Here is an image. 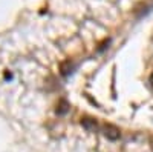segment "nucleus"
Here are the masks:
<instances>
[{"instance_id": "3", "label": "nucleus", "mask_w": 153, "mask_h": 152, "mask_svg": "<svg viewBox=\"0 0 153 152\" xmlns=\"http://www.w3.org/2000/svg\"><path fill=\"white\" fill-rule=\"evenodd\" d=\"M150 82H152V85H153V74L150 75Z\"/></svg>"}, {"instance_id": "1", "label": "nucleus", "mask_w": 153, "mask_h": 152, "mask_svg": "<svg viewBox=\"0 0 153 152\" xmlns=\"http://www.w3.org/2000/svg\"><path fill=\"white\" fill-rule=\"evenodd\" d=\"M104 135H106L107 138H110V140H117V138L120 137V131L115 128V126L107 124L106 128H104Z\"/></svg>"}, {"instance_id": "2", "label": "nucleus", "mask_w": 153, "mask_h": 152, "mask_svg": "<svg viewBox=\"0 0 153 152\" xmlns=\"http://www.w3.org/2000/svg\"><path fill=\"white\" fill-rule=\"evenodd\" d=\"M81 124L84 126L87 131H95V129H97V121L92 120V118H84V120L81 121Z\"/></svg>"}]
</instances>
